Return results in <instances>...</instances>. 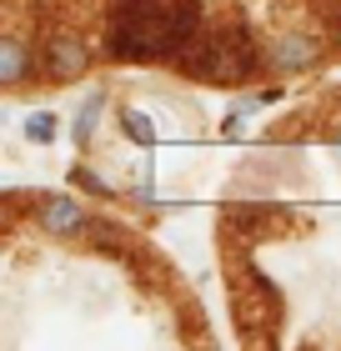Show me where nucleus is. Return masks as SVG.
Here are the masks:
<instances>
[{"label": "nucleus", "mask_w": 341, "mask_h": 351, "mask_svg": "<svg viewBox=\"0 0 341 351\" xmlns=\"http://www.w3.org/2000/svg\"><path fill=\"white\" fill-rule=\"evenodd\" d=\"M36 226L45 236H80L91 221H86V211H80V201H71V196H45L36 206Z\"/></svg>", "instance_id": "nucleus-4"}, {"label": "nucleus", "mask_w": 341, "mask_h": 351, "mask_svg": "<svg viewBox=\"0 0 341 351\" xmlns=\"http://www.w3.org/2000/svg\"><path fill=\"white\" fill-rule=\"evenodd\" d=\"M271 71H281V75H296V71H311L316 60H321V40L316 36H306V30H286L281 40L271 45Z\"/></svg>", "instance_id": "nucleus-3"}, {"label": "nucleus", "mask_w": 341, "mask_h": 351, "mask_svg": "<svg viewBox=\"0 0 341 351\" xmlns=\"http://www.w3.org/2000/svg\"><path fill=\"white\" fill-rule=\"evenodd\" d=\"M25 136H30V141H40V146H45V141L56 136V116H51V110H36V116L25 121Z\"/></svg>", "instance_id": "nucleus-10"}, {"label": "nucleus", "mask_w": 341, "mask_h": 351, "mask_svg": "<svg viewBox=\"0 0 341 351\" xmlns=\"http://www.w3.org/2000/svg\"><path fill=\"white\" fill-rule=\"evenodd\" d=\"M201 36V0H116L110 56L116 60H181Z\"/></svg>", "instance_id": "nucleus-1"}, {"label": "nucleus", "mask_w": 341, "mask_h": 351, "mask_svg": "<svg viewBox=\"0 0 341 351\" xmlns=\"http://www.w3.org/2000/svg\"><path fill=\"white\" fill-rule=\"evenodd\" d=\"M25 75H30V51H25L15 36H5V40H0V86L15 90Z\"/></svg>", "instance_id": "nucleus-6"}, {"label": "nucleus", "mask_w": 341, "mask_h": 351, "mask_svg": "<svg viewBox=\"0 0 341 351\" xmlns=\"http://www.w3.org/2000/svg\"><path fill=\"white\" fill-rule=\"evenodd\" d=\"M71 186H80L86 196H116V186H106L101 176H95V171H86V166H75V171H71Z\"/></svg>", "instance_id": "nucleus-9"}, {"label": "nucleus", "mask_w": 341, "mask_h": 351, "mask_svg": "<svg viewBox=\"0 0 341 351\" xmlns=\"http://www.w3.org/2000/svg\"><path fill=\"white\" fill-rule=\"evenodd\" d=\"M101 106H106V95H91V101L75 110V125H71V131H75V141H80V146H86V141L95 136V121H101Z\"/></svg>", "instance_id": "nucleus-8"}, {"label": "nucleus", "mask_w": 341, "mask_h": 351, "mask_svg": "<svg viewBox=\"0 0 341 351\" xmlns=\"http://www.w3.org/2000/svg\"><path fill=\"white\" fill-rule=\"evenodd\" d=\"M186 75L196 81H216V86H231V81H246L256 75V40L246 21H226V25H211L196 36V45L181 56Z\"/></svg>", "instance_id": "nucleus-2"}, {"label": "nucleus", "mask_w": 341, "mask_h": 351, "mask_svg": "<svg viewBox=\"0 0 341 351\" xmlns=\"http://www.w3.org/2000/svg\"><path fill=\"white\" fill-rule=\"evenodd\" d=\"M121 125H126V131H131V141H136L141 151H151V146H156V125L145 121V116H141L136 106H121Z\"/></svg>", "instance_id": "nucleus-7"}, {"label": "nucleus", "mask_w": 341, "mask_h": 351, "mask_svg": "<svg viewBox=\"0 0 341 351\" xmlns=\"http://www.w3.org/2000/svg\"><path fill=\"white\" fill-rule=\"evenodd\" d=\"M86 40L71 36V30H60V36H51V45H45V66H51V81H75L80 71H86Z\"/></svg>", "instance_id": "nucleus-5"}, {"label": "nucleus", "mask_w": 341, "mask_h": 351, "mask_svg": "<svg viewBox=\"0 0 341 351\" xmlns=\"http://www.w3.org/2000/svg\"><path fill=\"white\" fill-rule=\"evenodd\" d=\"M331 156H336V161H341V136H336V141H331Z\"/></svg>", "instance_id": "nucleus-11"}]
</instances>
